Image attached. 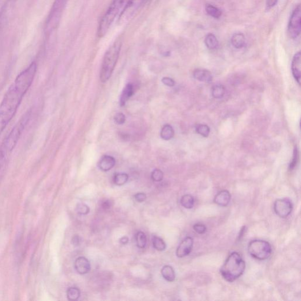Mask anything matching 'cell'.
<instances>
[{
    "label": "cell",
    "mask_w": 301,
    "mask_h": 301,
    "mask_svg": "<svg viewBox=\"0 0 301 301\" xmlns=\"http://www.w3.org/2000/svg\"><path fill=\"white\" fill-rule=\"evenodd\" d=\"M196 131L199 135L204 137H208L210 133V128L205 124H198L196 127Z\"/></svg>",
    "instance_id": "obj_28"
},
{
    "label": "cell",
    "mask_w": 301,
    "mask_h": 301,
    "mask_svg": "<svg viewBox=\"0 0 301 301\" xmlns=\"http://www.w3.org/2000/svg\"><path fill=\"white\" fill-rule=\"evenodd\" d=\"M134 198H135L136 201L137 202L141 203L144 202L145 200L146 196L145 194L140 193H137V194L134 195Z\"/></svg>",
    "instance_id": "obj_35"
},
{
    "label": "cell",
    "mask_w": 301,
    "mask_h": 301,
    "mask_svg": "<svg viewBox=\"0 0 301 301\" xmlns=\"http://www.w3.org/2000/svg\"><path fill=\"white\" fill-rule=\"evenodd\" d=\"M112 205L113 204L111 200H109V199H106V200H104L102 202V204H101V207H102V209L104 210H108L111 208Z\"/></svg>",
    "instance_id": "obj_36"
},
{
    "label": "cell",
    "mask_w": 301,
    "mask_h": 301,
    "mask_svg": "<svg viewBox=\"0 0 301 301\" xmlns=\"http://www.w3.org/2000/svg\"><path fill=\"white\" fill-rule=\"evenodd\" d=\"M76 211L77 213L80 215H87L89 212V208L88 205L84 204V203L80 202L77 204L76 207Z\"/></svg>",
    "instance_id": "obj_29"
},
{
    "label": "cell",
    "mask_w": 301,
    "mask_h": 301,
    "mask_svg": "<svg viewBox=\"0 0 301 301\" xmlns=\"http://www.w3.org/2000/svg\"><path fill=\"white\" fill-rule=\"evenodd\" d=\"M81 292L78 288L71 287L67 292V296L68 300H76L80 298Z\"/></svg>",
    "instance_id": "obj_26"
},
{
    "label": "cell",
    "mask_w": 301,
    "mask_h": 301,
    "mask_svg": "<svg viewBox=\"0 0 301 301\" xmlns=\"http://www.w3.org/2000/svg\"><path fill=\"white\" fill-rule=\"evenodd\" d=\"M116 165V160L113 157L104 156L101 158L99 163L100 169L103 172H108Z\"/></svg>",
    "instance_id": "obj_14"
},
{
    "label": "cell",
    "mask_w": 301,
    "mask_h": 301,
    "mask_svg": "<svg viewBox=\"0 0 301 301\" xmlns=\"http://www.w3.org/2000/svg\"><path fill=\"white\" fill-rule=\"evenodd\" d=\"M292 208V202L288 198L278 199L274 203L275 213L280 218L288 217L291 214Z\"/></svg>",
    "instance_id": "obj_8"
},
{
    "label": "cell",
    "mask_w": 301,
    "mask_h": 301,
    "mask_svg": "<svg viewBox=\"0 0 301 301\" xmlns=\"http://www.w3.org/2000/svg\"><path fill=\"white\" fill-rule=\"evenodd\" d=\"M248 249L252 257L260 261L269 258L272 254L270 243L264 240H253L250 242Z\"/></svg>",
    "instance_id": "obj_6"
},
{
    "label": "cell",
    "mask_w": 301,
    "mask_h": 301,
    "mask_svg": "<svg viewBox=\"0 0 301 301\" xmlns=\"http://www.w3.org/2000/svg\"><path fill=\"white\" fill-rule=\"evenodd\" d=\"M128 180V176L125 173L116 174L114 177L113 181L117 185H123Z\"/></svg>",
    "instance_id": "obj_24"
},
{
    "label": "cell",
    "mask_w": 301,
    "mask_h": 301,
    "mask_svg": "<svg viewBox=\"0 0 301 301\" xmlns=\"http://www.w3.org/2000/svg\"><path fill=\"white\" fill-rule=\"evenodd\" d=\"M277 3L278 0H267L266 4L267 9H271V8L274 7Z\"/></svg>",
    "instance_id": "obj_38"
},
{
    "label": "cell",
    "mask_w": 301,
    "mask_h": 301,
    "mask_svg": "<svg viewBox=\"0 0 301 301\" xmlns=\"http://www.w3.org/2000/svg\"><path fill=\"white\" fill-rule=\"evenodd\" d=\"M211 92L215 99H221L225 95V88L222 85H214L211 89Z\"/></svg>",
    "instance_id": "obj_23"
},
{
    "label": "cell",
    "mask_w": 301,
    "mask_h": 301,
    "mask_svg": "<svg viewBox=\"0 0 301 301\" xmlns=\"http://www.w3.org/2000/svg\"><path fill=\"white\" fill-rule=\"evenodd\" d=\"M131 0H112L110 5L101 18L98 27L97 35L102 38L107 33L116 20L121 17Z\"/></svg>",
    "instance_id": "obj_2"
},
{
    "label": "cell",
    "mask_w": 301,
    "mask_h": 301,
    "mask_svg": "<svg viewBox=\"0 0 301 301\" xmlns=\"http://www.w3.org/2000/svg\"><path fill=\"white\" fill-rule=\"evenodd\" d=\"M37 71L32 62L16 77L0 104V135L17 113L24 96L31 87Z\"/></svg>",
    "instance_id": "obj_1"
},
{
    "label": "cell",
    "mask_w": 301,
    "mask_h": 301,
    "mask_svg": "<svg viewBox=\"0 0 301 301\" xmlns=\"http://www.w3.org/2000/svg\"><path fill=\"white\" fill-rule=\"evenodd\" d=\"M153 247L156 250L159 251H163L166 249V243L164 240L158 237H154L153 238Z\"/></svg>",
    "instance_id": "obj_27"
},
{
    "label": "cell",
    "mask_w": 301,
    "mask_h": 301,
    "mask_svg": "<svg viewBox=\"0 0 301 301\" xmlns=\"http://www.w3.org/2000/svg\"><path fill=\"white\" fill-rule=\"evenodd\" d=\"M31 111H27L9 134L0 146V159L6 161L13 150L17 145L23 133L30 120Z\"/></svg>",
    "instance_id": "obj_3"
},
{
    "label": "cell",
    "mask_w": 301,
    "mask_h": 301,
    "mask_svg": "<svg viewBox=\"0 0 301 301\" xmlns=\"http://www.w3.org/2000/svg\"><path fill=\"white\" fill-rule=\"evenodd\" d=\"M162 82L166 86L173 87L174 86L175 81L172 79L169 78V77H164L163 79H162Z\"/></svg>",
    "instance_id": "obj_34"
},
{
    "label": "cell",
    "mask_w": 301,
    "mask_h": 301,
    "mask_svg": "<svg viewBox=\"0 0 301 301\" xmlns=\"http://www.w3.org/2000/svg\"><path fill=\"white\" fill-rule=\"evenodd\" d=\"M153 180L156 182H160L163 180L164 174L160 170L156 169L153 171L152 174Z\"/></svg>",
    "instance_id": "obj_30"
},
{
    "label": "cell",
    "mask_w": 301,
    "mask_h": 301,
    "mask_svg": "<svg viewBox=\"0 0 301 301\" xmlns=\"http://www.w3.org/2000/svg\"><path fill=\"white\" fill-rule=\"evenodd\" d=\"M205 46L210 50H215L219 46V42L216 36L213 34H209L206 36L204 41Z\"/></svg>",
    "instance_id": "obj_19"
},
{
    "label": "cell",
    "mask_w": 301,
    "mask_h": 301,
    "mask_svg": "<svg viewBox=\"0 0 301 301\" xmlns=\"http://www.w3.org/2000/svg\"><path fill=\"white\" fill-rule=\"evenodd\" d=\"M231 198V194L229 191L223 190L217 194L214 201L219 206H226L229 204Z\"/></svg>",
    "instance_id": "obj_15"
},
{
    "label": "cell",
    "mask_w": 301,
    "mask_h": 301,
    "mask_svg": "<svg viewBox=\"0 0 301 301\" xmlns=\"http://www.w3.org/2000/svg\"><path fill=\"white\" fill-rule=\"evenodd\" d=\"M161 274L163 278L168 282H173L176 279V274L172 267L165 266L162 268Z\"/></svg>",
    "instance_id": "obj_18"
},
{
    "label": "cell",
    "mask_w": 301,
    "mask_h": 301,
    "mask_svg": "<svg viewBox=\"0 0 301 301\" xmlns=\"http://www.w3.org/2000/svg\"><path fill=\"white\" fill-rule=\"evenodd\" d=\"M194 240L189 237L182 240L177 248L176 254L178 258H184L190 254L193 250Z\"/></svg>",
    "instance_id": "obj_9"
},
{
    "label": "cell",
    "mask_w": 301,
    "mask_h": 301,
    "mask_svg": "<svg viewBox=\"0 0 301 301\" xmlns=\"http://www.w3.org/2000/svg\"><path fill=\"white\" fill-rule=\"evenodd\" d=\"M181 204L186 209H191L194 205V198L190 194L184 195L181 199Z\"/></svg>",
    "instance_id": "obj_22"
},
{
    "label": "cell",
    "mask_w": 301,
    "mask_h": 301,
    "mask_svg": "<svg viewBox=\"0 0 301 301\" xmlns=\"http://www.w3.org/2000/svg\"><path fill=\"white\" fill-rule=\"evenodd\" d=\"M115 120L117 124H123L125 122V116L123 113H118L115 117Z\"/></svg>",
    "instance_id": "obj_33"
},
{
    "label": "cell",
    "mask_w": 301,
    "mask_h": 301,
    "mask_svg": "<svg viewBox=\"0 0 301 301\" xmlns=\"http://www.w3.org/2000/svg\"><path fill=\"white\" fill-rule=\"evenodd\" d=\"M174 130L172 126L166 124L161 129V137L164 140H170L174 137Z\"/></svg>",
    "instance_id": "obj_20"
},
{
    "label": "cell",
    "mask_w": 301,
    "mask_h": 301,
    "mask_svg": "<svg viewBox=\"0 0 301 301\" xmlns=\"http://www.w3.org/2000/svg\"><path fill=\"white\" fill-rule=\"evenodd\" d=\"M300 64H301V55L300 52L299 51L295 54L293 58L292 62V72L293 76L299 84L300 83Z\"/></svg>",
    "instance_id": "obj_10"
},
{
    "label": "cell",
    "mask_w": 301,
    "mask_h": 301,
    "mask_svg": "<svg viewBox=\"0 0 301 301\" xmlns=\"http://www.w3.org/2000/svg\"><path fill=\"white\" fill-rule=\"evenodd\" d=\"M128 241L129 239L127 237H126V236H125V237H122L120 239V242L122 244H123V245L127 244L128 242Z\"/></svg>",
    "instance_id": "obj_39"
},
{
    "label": "cell",
    "mask_w": 301,
    "mask_h": 301,
    "mask_svg": "<svg viewBox=\"0 0 301 301\" xmlns=\"http://www.w3.org/2000/svg\"><path fill=\"white\" fill-rule=\"evenodd\" d=\"M193 229L199 234H204L206 233V228L201 223H196L193 226Z\"/></svg>",
    "instance_id": "obj_32"
},
{
    "label": "cell",
    "mask_w": 301,
    "mask_h": 301,
    "mask_svg": "<svg viewBox=\"0 0 301 301\" xmlns=\"http://www.w3.org/2000/svg\"><path fill=\"white\" fill-rule=\"evenodd\" d=\"M246 226H243L241 231H240V233L239 234V239H241V238L243 237L244 234H245L246 233Z\"/></svg>",
    "instance_id": "obj_40"
},
{
    "label": "cell",
    "mask_w": 301,
    "mask_h": 301,
    "mask_svg": "<svg viewBox=\"0 0 301 301\" xmlns=\"http://www.w3.org/2000/svg\"><path fill=\"white\" fill-rule=\"evenodd\" d=\"M299 160V152L298 149L296 147L294 148V154H293L292 160L290 162V170H293L295 168V166L298 163Z\"/></svg>",
    "instance_id": "obj_31"
},
{
    "label": "cell",
    "mask_w": 301,
    "mask_h": 301,
    "mask_svg": "<svg viewBox=\"0 0 301 301\" xmlns=\"http://www.w3.org/2000/svg\"><path fill=\"white\" fill-rule=\"evenodd\" d=\"M136 239L137 247L141 248V249H143L146 246V242H147L145 234L143 232H138L136 236Z\"/></svg>",
    "instance_id": "obj_25"
},
{
    "label": "cell",
    "mask_w": 301,
    "mask_h": 301,
    "mask_svg": "<svg viewBox=\"0 0 301 301\" xmlns=\"http://www.w3.org/2000/svg\"><path fill=\"white\" fill-rule=\"evenodd\" d=\"M231 44L236 48H242L245 46V36L242 33H239V32L234 34L231 38Z\"/></svg>",
    "instance_id": "obj_17"
},
{
    "label": "cell",
    "mask_w": 301,
    "mask_h": 301,
    "mask_svg": "<svg viewBox=\"0 0 301 301\" xmlns=\"http://www.w3.org/2000/svg\"><path fill=\"white\" fill-rule=\"evenodd\" d=\"M147 0H131L127 8V9L124 12L121 17L124 18L131 17V16L135 13L136 12L140 9V8L144 5Z\"/></svg>",
    "instance_id": "obj_12"
},
{
    "label": "cell",
    "mask_w": 301,
    "mask_h": 301,
    "mask_svg": "<svg viewBox=\"0 0 301 301\" xmlns=\"http://www.w3.org/2000/svg\"><path fill=\"white\" fill-rule=\"evenodd\" d=\"M205 11L207 14L214 18L218 19L221 17L222 11L217 7L210 5V4L206 5Z\"/></svg>",
    "instance_id": "obj_21"
},
{
    "label": "cell",
    "mask_w": 301,
    "mask_h": 301,
    "mask_svg": "<svg viewBox=\"0 0 301 301\" xmlns=\"http://www.w3.org/2000/svg\"><path fill=\"white\" fill-rule=\"evenodd\" d=\"M134 93V86L131 84H128L123 89L122 92L120 104L121 107L124 106L127 101L131 97Z\"/></svg>",
    "instance_id": "obj_16"
},
{
    "label": "cell",
    "mask_w": 301,
    "mask_h": 301,
    "mask_svg": "<svg viewBox=\"0 0 301 301\" xmlns=\"http://www.w3.org/2000/svg\"><path fill=\"white\" fill-rule=\"evenodd\" d=\"M81 239L79 235H75L72 239V243L75 246H79L80 245Z\"/></svg>",
    "instance_id": "obj_37"
},
{
    "label": "cell",
    "mask_w": 301,
    "mask_h": 301,
    "mask_svg": "<svg viewBox=\"0 0 301 301\" xmlns=\"http://www.w3.org/2000/svg\"><path fill=\"white\" fill-rule=\"evenodd\" d=\"M193 76L195 79L201 82L210 83L213 81V77L211 73L209 70H202V69H197L193 72Z\"/></svg>",
    "instance_id": "obj_13"
},
{
    "label": "cell",
    "mask_w": 301,
    "mask_h": 301,
    "mask_svg": "<svg viewBox=\"0 0 301 301\" xmlns=\"http://www.w3.org/2000/svg\"><path fill=\"white\" fill-rule=\"evenodd\" d=\"M74 266L79 274L84 275L88 273L91 270V265L88 260L84 257H80L76 260Z\"/></svg>",
    "instance_id": "obj_11"
},
{
    "label": "cell",
    "mask_w": 301,
    "mask_h": 301,
    "mask_svg": "<svg viewBox=\"0 0 301 301\" xmlns=\"http://www.w3.org/2000/svg\"><path fill=\"white\" fill-rule=\"evenodd\" d=\"M301 12L299 5L293 11L288 27V34L293 39L298 38L300 33Z\"/></svg>",
    "instance_id": "obj_7"
},
{
    "label": "cell",
    "mask_w": 301,
    "mask_h": 301,
    "mask_svg": "<svg viewBox=\"0 0 301 301\" xmlns=\"http://www.w3.org/2000/svg\"><path fill=\"white\" fill-rule=\"evenodd\" d=\"M246 269V262L238 253H231L221 268V274L229 283H233L241 276Z\"/></svg>",
    "instance_id": "obj_4"
},
{
    "label": "cell",
    "mask_w": 301,
    "mask_h": 301,
    "mask_svg": "<svg viewBox=\"0 0 301 301\" xmlns=\"http://www.w3.org/2000/svg\"><path fill=\"white\" fill-rule=\"evenodd\" d=\"M121 47V40L117 39L105 52L100 72L101 82H107L110 79L119 58Z\"/></svg>",
    "instance_id": "obj_5"
}]
</instances>
